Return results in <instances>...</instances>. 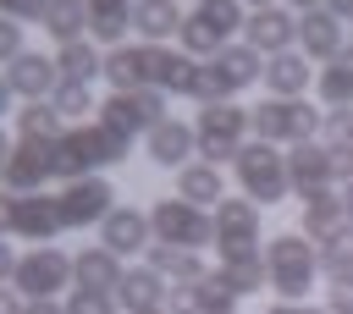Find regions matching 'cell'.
I'll use <instances>...</instances> for the list:
<instances>
[{
  "label": "cell",
  "instance_id": "6da1fadb",
  "mask_svg": "<svg viewBox=\"0 0 353 314\" xmlns=\"http://www.w3.org/2000/svg\"><path fill=\"white\" fill-rule=\"evenodd\" d=\"M132 154V138H121L116 127H105L99 116L94 121H77V127H61V138L50 143V160H55V176L72 182V176H94V171H110Z\"/></svg>",
  "mask_w": 353,
  "mask_h": 314
},
{
  "label": "cell",
  "instance_id": "7a4b0ae2",
  "mask_svg": "<svg viewBox=\"0 0 353 314\" xmlns=\"http://www.w3.org/2000/svg\"><path fill=\"white\" fill-rule=\"evenodd\" d=\"M259 253H265V286H270L276 297L303 303V297L314 292V281H320V253H314V242H309L303 231H276Z\"/></svg>",
  "mask_w": 353,
  "mask_h": 314
},
{
  "label": "cell",
  "instance_id": "3957f363",
  "mask_svg": "<svg viewBox=\"0 0 353 314\" xmlns=\"http://www.w3.org/2000/svg\"><path fill=\"white\" fill-rule=\"evenodd\" d=\"M232 176H237V193H243L248 204H259V209L292 198V187H287V154H281L276 143H265V138H248V143L232 154Z\"/></svg>",
  "mask_w": 353,
  "mask_h": 314
},
{
  "label": "cell",
  "instance_id": "277c9868",
  "mask_svg": "<svg viewBox=\"0 0 353 314\" xmlns=\"http://www.w3.org/2000/svg\"><path fill=\"white\" fill-rule=\"evenodd\" d=\"M243 6L237 0H193L182 11V28H176V50L193 55V61H210L221 44H232L243 33Z\"/></svg>",
  "mask_w": 353,
  "mask_h": 314
},
{
  "label": "cell",
  "instance_id": "5b68a950",
  "mask_svg": "<svg viewBox=\"0 0 353 314\" xmlns=\"http://www.w3.org/2000/svg\"><path fill=\"white\" fill-rule=\"evenodd\" d=\"M320 121H325V110H320L309 94H303V99H276V94H265V99L248 110L254 138H265V143H276V149H292V143L320 138Z\"/></svg>",
  "mask_w": 353,
  "mask_h": 314
},
{
  "label": "cell",
  "instance_id": "8992f818",
  "mask_svg": "<svg viewBox=\"0 0 353 314\" xmlns=\"http://www.w3.org/2000/svg\"><path fill=\"white\" fill-rule=\"evenodd\" d=\"M254 138L248 127V110L237 99H215V105H199L193 116V160H210V165H232V154Z\"/></svg>",
  "mask_w": 353,
  "mask_h": 314
},
{
  "label": "cell",
  "instance_id": "52a82bcc",
  "mask_svg": "<svg viewBox=\"0 0 353 314\" xmlns=\"http://www.w3.org/2000/svg\"><path fill=\"white\" fill-rule=\"evenodd\" d=\"M11 286L22 297H66L72 286V253L66 248H50V242H33L17 253V270H11Z\"/></svg>",
  "mask_w": 353,
  "mask_h": 314
},
{
  "label": "cell",
  "instance_id": "ba28073f",
  "mask_svg": "<svg viewBox=\"0 0 353 314\" xmlns=\"http://www.w3.org/2000/svg\"><path fill=\"white\" fill-rule=\"evenodd\" d=\"M149 237L165 242V248H210V209L188 204V198H154L149 204Z\"/></svg>",
  "mask_w": 353,
  "mask_h": 314
},
{
  "label": "cell",
  "instance_id": "9c48e42d",
  "mask_svg": "<svg viewBox=\"0 0 353 314\" xmlns=\"http://www.w3.org/2000/svg\"><path fill=\"white\" fill-rule=\"evenodd\" d=\"M259 231H265V209L248 204L243 193H226L215 209H210V242L226 253H259Z\"/></svg>",
  "mask_w": 353,
  "mask_h": 314
},
{
  "label": "cell",
  "instance_id": "30bf717a",
  "mask_svg": "<svg viewBox=\"0 0 353 314\" xmlns=\"http://www.w3.org/2000/svg\"><path fill=\"white\" fill-rule=\"evenodd\" d=\"M55 209H61V226H66V231L99 226V220L116 209V182H110L105 171H94V176H72V182H61Z\"/></svg>",
  "mask_w": 353,
  "mask_h": 314
},
{
  "label": "cell",
  "instance_id": "8fae6325",
  "mask_svg": "<svg viewBox=\"0 0 353 314\" xmlns=\"http://www.w3.org/2000/svg\"><path fill=\"white\" fill-rule=\"evenodd\" d=\"M94 116H99L105 127H116L121 138H143V132H149L160 116H171V110H165V94H160V88H110Z\"/></svg>",
  "mask_w": 353,
  "mask_h": 314
},
{
  "label": "cell",
  "instance_id": "7c38bea8",
  "mask_svg": "<svg viewBox=\"0 0 353 314\" xmlns=\"http://www.w3.org/2000/svg\"><path fill=\"white\" fill-rule=\"evenodd\" d=\"M55 176V160H50V143H33V138H11V154L0 160V187L6 193H44Z\"/></svg>",
  "mask_w": 353,
  "mask_h": 314
},
{
  "label": "cell",
  "instance_id": "4fadbf2b",
  "mask_svg": "<svg viewBox=\"0 0 353 314\" xmlns=\"http://www.w3.org/2000/svg\"><path fill=\"white\" fill-rule=\"evenodd\" d=\"M243 44L254 55H281V50H298V17L287 6H254L243 17Z\"/></svg>",
  "mask_w": 353,
  "mask_h": 314
},
{
  "label": "cell",
  "instance_id": "5bb4252c",
  "mask_svg": "<svg viewBox=\"0 0 353 314\" xmlns=\"http://www.w3.org/2000/svg\"><path fill=\"white\" fill-rule=\"evenodd\" d=\"M66 226H61V209H55V193H11V237L22 242H55Z\"/></svg>",
  "mask_w": 353,
  "mask_h": 314
},
{
  "label": "cell",
  "instance_id": "9a60e30c",
  "mask_svg": "<svg viewBox=\"0 0 353 314\" xmlns=\"http://www.w3.org/2000/svg\"><path fill=\"white\" fill-rule=\"evenodd\" d=\"M143 154H149V165H160V171L188 165V160H193V121H182V116H160V121L143 132Z\"/></svg>",
  "mask_w": 353,
  "mask_h": 314
},
{
  "label": "cell",
  "instance_id": "2e32d148",
  "mask_svg": "<svg viewBox=\"0 0 353 314\" xmlns=\"http://www.w3.org/2000/svg\"><path fill=\"white\" fill-rule=\"evenodd\" d=\"M265 94L276 99H303L314 88V61L303 50H281V55H265V72H259Z\"/></svg>",
  "mask_w": 353,
  "mask_h": 314
},
{
  "label": "cell",
  "instance_id": "e0dca14e",
  "mask_svg": "<svg viewBox=\"0 0 353 314\" xmlns=\"http://www.w3.org/2000/svg\"><path fill=\"white\" fill-rule=\"evenodd\" d=\"M0 72H6V83H11V94H17V99H50V94H55V83H61L55 55H44V50H22V55H17V61H6Z\"/></svg>",
  "mask_w": 353,
  "mask_h": 314
},
{
  "label": "cell",
  "instance_id": "ac0fdd59",
  "mask_svg": "<svg viewBox=\"0 0 353 314\" xmlns=\"http://www.w3.org/2000/svg\"><path fill=\"white\" fill-rule=\"evenodd\" d=\"M154 237H149V209H132V204H116L105 220H99V248H110L116 259L127 253H143Z\"/></svg>",
  "mask_w": 353,
  "mask_h": 314
},
{
  "label": "cell",
  "instance_id": "d6986e66",
  "mask_svg": "<svg viewBox=\"0 0 353 314\" xmlns=\"http://www.w3.org/2000/svg\"><path fill=\"white\" fill-rule=\"evenodd\" d=\"M281 154H287V187H292V198H303V193H314V187H336V182H331V154H325L320 138L292 143V149H281Z\"/></svg>",
  "mask_w": 353,
  "mask_h": 314
},
{
  "label": "cell",
  "instance_id": "ffe728a7",
  "mask_svg": "<svg viewBox=\"0 0 353 314\" xmlns=\"http://www.w3.org/2000/svg\"><path fill=\"white\" fill-rule=\"evenodd\" d=\"M347 44V28H342V17H331L325 6H314V11H298V50L320 66V61H331L336 50Z\"/></svg>",
  "mask_w": 353,
  "mask_h": 314
},
{
  "label": "cell",
  "instance_id": "44dd1931",
  "mask_svg": "<svg viewBox=\"0 0 353 314\" xmlns=\"http://www.w3.org/2000/svg\"><path fill=\"white\" fill-rule=\"evenodd\" d=\"M210 66H215L221 88L237 99L243 88H254V83H259V72H265V55H254L248 44H221V50L210 55Z\"/></svg>",
  "mask_w": 353,
  "mask_h": 314
},
{
  "label": "cell",
  "instance_id": "7402d4cb",
  "mask_svg": "<svg viewBox=\"0 0 353 314\" xmlns=\"http://www.w3.org/2000/svg\"><path fill=\"white\" fill-rule=\"evenodd\" d=\"M314 105L320 110L353 105V44H342L331 61H320V72H314Z\"/></svg>",
  "mask_w": 353,
  "mask_h": 314
},
{
  "label": "cell",
  "instance_id": "603a6c76",
  "mask_svg": "<svg viewBox=\"0 0 353 314\" xmlns=\"http://www.w3.org/2000/svg\"><path fill=\"white\" fill-rule=\"evenodd\" d=\"M176 198H188V204H199V209H215V204L226 198V176H221V165H210V160H188V165H176Z\"/></svg>",
  "mask_w": 353,
  "mask_h": 314
},
{
  "label": "cell",
  "instance_id": "cb8c5ba5",
  "mask_svg": "<svg viewBox=\"0 0 353 314\" xmlns=\"http://www.w3.org/2000/svg\"><path fill=\"white\" fill-rule=\"evenodd\" d=\"M303 204V215H298V231L309 237V242H325L336 226H347V215H342V198H336V187H314V193H303L298 198Z\"/></svg>",
  "mask_w": 353,
  "mask_h": 314
},
{
  "label": "cell",
  "instance_id": "d4e9b609",
  "mask_svg": "<svg viewBox=\"0 0 353 314\" xmlns=\"http://www.w3.org/2000/svg\"><path fill=\"white\" fill-rule=\"evenodd\" d=\"M110 297H116L127 314H132V308H160V303H165V275L149 270V264H121V281H116Z\"/></svg>",
  "mask_w": 353,
  "mask_h": 314
},
{
  "label": "cell",
  "instance_id": "484cf974",
  "mask_svg": "<svg viewBox=\"0 0 353 314\" xmlns=\"http://www.w3.org/2000/svg\"><path fill=\"white\" fill-rule=\"evenodd\" d=\"M182 28V6L176 0H132V33L138 44H171Z\"/></svg>",
  "mask_w": 353,
  "mask_h": 314
},
{
  "label": "cell",
  "instance_id": "4316f807",
  "mask_svg": "<svg viewBox=\"0 0 353 314\" xmlns=\"http://www.w3.org/2000/svg\"><path fill=\"white\" fill-rule=\"evenodd\" d=\"M83 6H88V39L99 50L127 44V33H132V0H83Z\"/></svg>",
  "mask_w": 353,
  "mask_h": 314
},
{
  "label": "cell",
  "instance_id": "83f0119b",
  "mask_svg": "<svg viewBox=\"0 0 353 314\" xmlns=\"http://www.w3.org/2000/svg\"><path fill=\"white\" fill-rule=\"evenodd\" d=\"M121 281V259L110 248H77L72 253V286H88V292H116Z\"/></svg>",
  "mask_w": 353,
  "mask_h": 314
},
{
  "label": "cell",
  "instance_id": "f1b7e54d",
  "mask_svg": "<svg viewBox=\"0 0 353 314\" xmlns=\"http://www.w3.org/2000/svg\"><path fill=\"white\" fill-rule=\"evenodd\" d=\"M215 281H221L232 297L265 292V253H226V259L215 264Z\"/></svg>",
  "mask_w": 353,
  "mask_h": 314
},
{
  "label": "cell",
  "instance_id": "f546056e",
  "mask_svg": "<svg viewBox=\"0 0 353 314\" xmlns=\"http://www.w3.org/2000/svg\"><path fill=\"white\" fill-rule=\"evenodd\" d=\"M55 72L66 83H94L105 72V50L94 39H72V44H55Z\"/></svg>",
  "mask_w": 353,
  "mask_h": 314
},
{
  "label": "cell",
  "instance_id": "4dcf8cb0",
  "mask_svg": "<svg viewBox=\"0 0 353 314\" xmlns=\"http://www.w3.org/2000/svg\"><path fill=\"white\" fill-rule=\"evenodd\" d=\"M143 264H149V270H160L165 281H199V275L210 270L193 248H165V242H149V248H143Z\"/></svg>",
  "mask_w": 353,
  "mask_h": 314
},
{
  "label": "cell",
  "instance_id": "1f68e13d",
  "mask_svg": "<svg viewBox=\"0 0 353 314\" xmlns=\"http://www.w3.org/2000/svg\"><path fill=\"white\" fill-rule=\"evenodd\" d=\"M11 121H17V138H33V143H55L66 127L50 99H22V110H11Z\"/></svg>",
  "mask_w": 353,
  "mask_h": 314
},
{
  "label": "cell",
  "instance_id": "d6a6232c",
  "mask_svg": "<svg viewBox=\"0 0 353 314\" xmlns=\"http://www.w3.org/2000/svg\"><path fill=\"white\" fill-rule=\"evenodd\" d=\"M39 22H44V33H50L55 44H72V39H88V6H83V0H50Z\"/></svg>",
  "mask_w": 353,
  "mask_h": 314
},
{
  "label": "cell",
  "instance_id": "836d02e7",
  "mask_svg": "<svg viewBox=\"0 0 353 314\" xmlns=\"http://www.w3.org/2000/svg\"><path fill=\"white\" fill-rule=\"evenodd\" d=\"M50 105H55V116L66 121V127H77V121H94V110H99V99H94V83H55V94H50Z\"/></svg>",
  "mask_w": 353,
  "mask_h": 314
},
{
  "label": "cell",
  "instance_id": "e575fe53",
  "mask_svg": "<svg viewBox=\"0 0 353 314\" xmlns=\"http://www.w3.org/2000/svg\"><path fill=\"white\" fill-rule=\"evenodd\" d=\"M320 275H353V226H336L325 242H314Z\"/></svg>",
  "mask_w": 353,
  "mask_h": 314
},
{
  "label": "cell",
  "instance_id": "d590c367",
  "mask_svg": "<svg viewBox=\"0 0 353 314\" xmlns=\"http://www.w3.org/2000/svg\"><path fill=\"white\" fill-rule=\"evenodd\" d=\"M193 286H199V308H193V314H237V297L215 281V270H204Z\"/></svg>",
  "mask_w": 353,
  "mask_h": 314
},
{
  "label": "cell",
  "instance_id": "8d00e7d4",
  "mask_svg": "<svg viewBox=\"0 0 353 314\" xmlns=\"http://www.w3.org/2000/svg\"><path fill=\"white\" fill-rule=\"evenodd\" d=\"M61 308H66V314H116L121 303H116L110 292H88V286H66V297H61Z\"/></svg>",
  "mask_w": 353,
  "mask_h": 314
},
{
  "label": "cell",
  "instance_id": "74e56055",
  "mask_svg": "<svg viewBox=\"0 0 353 314\" xmlns=\"http://www.w3.org/2000/svg\"><path fill=\"white\" fill-rule=\"evenodd\" d=\"M320 132H325V143H353V105H336V110H325Z\"/></svg>",
  "mask_w": 353,
  "mask_h": 314
},
{
  "label": "cell",
  "instance_id": "f35d334b",
  "mask_svg": "<svg viewBox=\"0 0 353 314\" xmlns=\"http://www.w3.org/2000/svg\"><path fill=\"white\" fill-rule=\"evenodd\" d=\"M22 50H28V28H22L17 17H0V66H6V61H17Z\"/></svg>",
  "mask_w": 353,
  "mask_h": 314
},
{
  "label": "cell",
  "instance_id": "ab89813d",
  "mask_svg": "<svg viewBox=\"0 0 353 314\" xmlns=\"http://www.w3.org/2000/svg\"><path fill=\"white\" fill-rule=\"evenodd\" d=\"M320 308H325V314H353V275H331Z\"/></svg>",
  "mask_w": 353,
  "mask_h": 314
},
{
  "label": "cell",
  "instance_id": "60d3db41",
  "mask_svg": "<svg viewBox=\"0 0 353 314\" xmlns=\"http://www.w3.org/2000/svg\"><path fill=\"white\" fill-rule=\"evenodd\" d=\"M325 143V138H320ZM325 154H331V182L342 187V182H353V143H325Z\"/></svg>",
  "mask_w": 353,
  "mask_h": 314
},
{
  "label": "cell",
  "instance_id": "b9f144b4",
  "mask_svg": "<svg viewBox=\"0 0 353 314\" xmlns=\"http://www.w3.org/2000/svg\"><path fill=\"white\" fill-rule=\"evenodd\" d=\"M44 6H50V0H0V17H17V22L28 28V22L44 17Z\"/></svg>",
  "mask_w": 353,
  "mask_h": 314
},
{
  "label": "cell",
  "instance_id": "7bdbcfd3",
  "mask_svg": "<svg viewBox=\"0 0 353 314\" xmlns=\"http://www.w3.org/2000/svg\"><path fill=\"white\" fill-rule=\"evenodd\" d=\"M265 314H325V308H320V303H309V297H303V303H287V297H276V303H265Z\"/></svg>",
  "mask_w": 353,
  "mask_h": 314
},
{
  "label": "cell",
  "instance_id": "ee69618b",
  "mask_svg": "<svg viewBox=\"0 0 353 314\" xmlns=\"http://www.w3.org/2000/svg\"><path fill=\"white\" fill-rule=\"evenodd\" d=\"M22 303H28V297H22L11 281H0V314H22Z\"/></svg>",
  "mask_w": 353,
  "mask_h": 314
},
{
  "label": "cell",
  "instance_id": "f6af8a7d",
  "mask_svg": "<svg viewBox=\"0 0 353 314\" xmlns=\"http://www.w3.org/2000/svg\"><path fill=\"white\" fill-rule=\"evenodd\" d=\"M22 314H66V308H61V297H28Z\"/></svg>",
  "mask_w": 353,
  "mask_h": 314
},
{
  "label": "cell",
  "instance_id": "bcb514c9",
  "mask_svg": "<svg viewBox=\"0 0 353 314\" xmlns=\"http://www.w3.org/2000/svg\"><path fill=\"white\" fill-rule=\"evenodd\" d=\"M11 270H17V248L0 237V281H11Z\"/></svg>",
  "mask_w": 353,
  "mask_h": 314
},
{
  "label": "cell",
  "instance_id": "7dc6e473",
  "mask_svg": "<svg viewBox=\"0 0 353 314\" xmlns=\"http://www.w3.org/2000/svg\"><path fill=\"white\" fill-rule=\"evenodd\" d=\"M17 110V94H11V83H6V72H0V121Z\"/></svg>",
  "mask_w": 353,
  "mask_h": 314
},
{
  "label": "cell",
  "instance_id": "c3c4849f",
  "mask_svg": "<svg viewBox=\"0 0 353 314\" xmlns=\"http://www.w3.org/2000/svg\"><path fill=\"white\" fill-rule=\"evenodd\" d=\"M0 237H11V193L0 187Z\"/></svg>",
  "mask_w": 353,
  "mask_h": 314
},
{
  "label": "cell",
  "instance_id": "681fc988",
  "mask_svg": "<svg viewBox=\"0 0 353 314\" xmlns=\"http://www.w3.org/2000/svg\"><path fill=\"white\" fill-rule=\"evenodd\" d=\"M331 17H342V22H353V0H320Z\"/></svg>",
  "mask_w": 353,
  "mask_h": 314
},
{
  "label": "cell",
  "instance_id": "f907efd6",
  "mask_svg": "<svg viewBox=\"0 0 353 314\" xmlns=\"http://www.w3.org/2000/svg\"><path fill=\"white\" fill-rule=\"evenodd\" d=\"M336 198H342V215H347V226H353V182H342V187H336Z\"/></svg>",
  "mask_w": 353,
  "mask_h": 314
},
{
  "label": "cell",
  "instance_id": "816d5d0a",
  "mask_svg": "<svg viewBox=\"0 0 353 314\" xmlns=\"http://www.w3.org/2000/svg\"><path fill=\"white\" fill-rule=\"evenodd\" d=\"M276 6H287V11H292V17H298V11H314V6H320V0H276Z\"/></svg>",
  "mask_w": 353,
  "mask_h": 314
},
{
  "label": "cell",
  "instance_id": "f5cc1de1",
  "mask_svg": "<svg viewBox=\"0 0 353 314\" xmlns=\"http://www.w3.org/2000/svg\"><path fill=\"white\" fill-rule=\"evenodd\" d=\"M6 154H11V132L0 127V160H6Z\"/></svg>",
  "mask_w": 353,
  "mask_h": 314
},
{
  "label": "cell",
  "instance_id": "db71d44e",
  "mask_svg": "<svg viewBox=\"0 0 353 314\" xmlns=\"http://www.w3.org/2000/svg\"><path fill=\"white\" fill-rule=\"evenodd\" d=\"M237 6H243V11H254V6H276V0H237Z\"/></svg>",
  "mask_w": 353,
  "mask_h": 314
},
{
  "label": "cell",
  "instance_id": "11a10c76",
  "mask_svg": "<svg viewBox=\"0 0 353 314\" xmlns=\"http://www.w3.org/2000/svg\"><path fill=\"white\" fill-rule=\"evenodd\" d=\"M132 314H165V308H132Z\"/></svg>",
  "mask_w": 353,
  "mask_h": 314
},
{
  "label": "cell",
  "instance_id": "9f6ffc18",
  "mask_svg": "<svg viewBox=\"0 0 353 314\" xmlns=\"http://www.w3.org/2000/svg\"><path fill=\"white\" fill-rule=\"evenodd\" d=\"M176 6H193V0H176Z\"/></svg>",
  "mask_w": 353,
  "mask_h": 314
}]
</instances>
